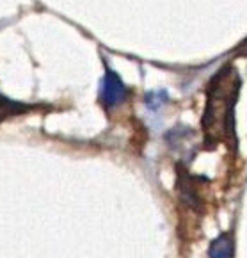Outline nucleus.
<instances>
[{"label": "nucleus", "mask_w": 247, "mask_h": 258, "mask_svg": "<svg viewBox=\"0 0 247 258\" xmlns=\"http://www.w3.org/2000/svg\"><path fill=\"white\" fill-rule=\"evenodd\" d=\"M240 77L231 64H226L212 77L206 89V103L203 112V136L208 148H213L222 141L235 137L233 132V112L238 98Z\"/></svg>", "instance_id": "1"}, {"label": "nucleus", "mask_w": 247, "mask_h": 258, "mask_svg": "<svg viewBox=\"0 0 247 258\" xmlns=\"http://www.w3.org/2000/svg\"><path fill=\"white\" fill-rule=\"evenodd\" d=\"M100 100L105 107H118L126 100V86L123 84V80L119 79V75H116L114 72L105 73V77L102 79V86H100Z\"/></svg>", "instance_id": "2"}, {"label": "nucleus", "mask_w": 247, "mask_h": 258, "mask_svg": "<svg viewBox=\"0 0 247 258\" xmlns=\"http://www.w3.org/2000/svg\"><path fill=\"white\" fill-rule=\"evenodd\" d=\"M32 109H34L32 105H27V103L8 98L6 95H0V123L8 121L15 116H22V114L29 112Z\"/></svg>", "instance_id": "3"}, {"label": "nucleus", "mask_w": 247, "mask_h": 258, "mask_svg": "<svg viewBox=\"0 0 247 258\" xmlns=\"http://www.w3.org/2000/svg\"><path fill=\"white\" fill-rule=\"evenodd\" d=\"M208 254L210 256H229V254H233L231 235H221L217 240H213Z\"/></svg>", "instance_id": "4"}, {"label": "nucleus", "mask_w": 247, "mask_h": 258, "mask_svg": "<svg viewBox=\"0 0 247 258\" xmlns=\"http://www.w3.org/2000/svg\"><path fill=\"white\" fill-rule=\"evenodd\" d=\"M238 53H240V55H247V41L238 48Z\"/></svg>", "instance_id": "5"}]
</instances>
